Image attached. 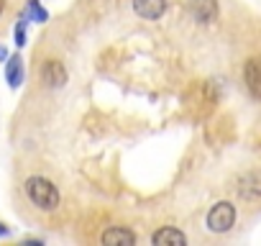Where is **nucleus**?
<instances>
[{"label":"nucleus","instance_id":"obj_1","mask_svg":"<svg viewBox=\"0 0 261 246\" xmlns=\"http://www.w3.org/2000/svg\"><path fill=\"white\" fill-rule=\"evenodd\" d=\"M23 187H26L29 200L36 208H41V210H57V205H59L62 198H59V190H57V185L51 180H46V177H29Z\"/></svg>","mask_w":261,"mask_h":246},{"label":"nucleus","instance_id":"obj_2","mask_svg":"<svg viewBox=\"0 0 261 246\" xmlns=\"http://www.w3.org/2000/svg\"><path fill=\"white\" fill-rule=\"evenodd\" d=\"M236 218H238L236 205L228 203V200H220V203H215V205L207 210V228H210L213 233H228V231L236 226Z\"/></svg>","mask_w":261,"mask_h":246},{"label":"nucleus","instance_id":"obj_3","mask_svg":"<svg viewBox=\"0 0 261 246\" xmlns=\"http://www.w3.org/2000/svg\"><path fill=\"white\" fill-rule=\"evenodd\" d=\"M243 82H246L248 95L261 103V59L258 57L246 59V64H243Z\"/></svg>","mask_w":261,"mask_h":246},{"label":"nucleus","instance_id":"obj_4","mask_svg":"<svg viewBox=\"0 0 261 246\" xmlns=\"http://www.w3.org/2000/svg\"><path fill=\"white\" fill-rule=\"evenodd\" d=\"M236 190H238V195H241L243 200H248V203L261 200V172L251 169V172L241 175V177H238Z\"/></svg>","mask_w":261,"mask_h":246},{"label":"nucleus","instance_id":"obj_5","mask_svg":"<svg viewBox=\"0 0 261 246\" xmlns=\"http://www.w3.org/2000/svg\"><path fill=\"white\" fill-rule=\"evenodd\" d=\"M67 67L59 62V59H46L44 67H41V80L46 82V87H64L67 85Z\"/></svg>","mask_w":261,"mask_h":246},{"label":"nucleus","instance_id":"obj_6","mask_svg":"<svg viewBox=\"0 0 261 246\" xmlns=\"http://www.w3.org/2000/svg\"><path fill=\"white\" fill-rule=\"evenodd\" d=\"M134 11L144 21H159L167 13V0H134Z\"/></svg>","mask_w":261,"mask_h":246},{"label":"nucleus","instance_id":"obj_7","mask_svg":"<svg viewBox=\"0 0 261 246\" xmlns=\"http://www.w3.org/2000/svg\"><path fill=\"white\" fill-rule=\"evenodd\" d=\"M190 13L197 23H213L218 18V0H190Z\"/></svg>","mask_w":261,"mask_h":246},{"label":"nucleus","instance_id":"obj_8","mask_svg":"<svg viewBox=\"0 0 261 246\" xmlns=\"http://www.w3.org/2000/svg\"><path fill=\"white\" fill-rule=\"evenodd\" d=\"M151 243H154V246H185V243H187V236H185L179 228L164 226V228H156V231L151 233Z\"/></svg>","mask_w":261,"mask_h":246},{"label":"nucleus","instance_id":"obj_9","mask_svg":"<svg viewBox=\"0 0 261 246\" xmlns=\"http://www.w3.org/2000/svg\"><path fill=\"white\" fill-rule=\"evenodd\" d=\"M102 243H108V246H134L136 233L123 228V226H113V228L102 231Z\"/></svg>","mask_w":261,"mask_h":246},{"label":"nucleus","instance_id":"obj_10","mask_svg":"<svg viewBox=\"0 0 261 246\" xmlns=\"http://www.w3.org/2000/svg\"><path fill=\"white\" fill-rule=\"evenodd\" d=\"M6 80H8V87L11 90H18L21 82H23V59L18 54L8 57L6 59Z\"/></svg>","mask_w":261,"mask_h":246},{"label":"nucleus","instance_id":"obj_11","mask_svg":"<svg viewBox=\"0 0 261 246\" xmlns=\"http://www.w3.org/2000/svg\"><path fill=\"white\" fill-rule=\"evenodd\" d=\"M26 21H36V23H46L49 21V11L39 3V0H26V8L21 13Z\"/></svg>","mask_w":261,"mask_h":246},{"label":"nucleus","instance_id":"obj_12","mask_svg":"<svg viewBox=\"0 0 261 246\" xmlns=\"http://www.w3.org/2000/svg\"><path fill=\"white\" fill-rule=\"evenodd\" d=\"M26 29H29V21H26V18L21 16V18H18V23H16V29H13V36H16V46H23V44H26V36H29V34H26Z\"/></svg>","mask_w":261,"mask_h":246},{"label":"nucleus","instance_id":"obj_13","mask_svg":"<svg viewBox=\"0 0 261 246\" xmlns=\"http://www.w3.org/2000/svg\"><path fill=\"white\" fill-rule=\"evenodd\" d=\"M0 236H11V228L6 223H0Z\"/></svg>","mask_w":261,"mask_h":246},{"label":"nucleus","instance_id":"obj_14","mask_svg":"<svg viewBox=\"0 0 261 246\" xmlns=\"http://www.w3.org/2000/svg\"><path fill=\"white\" fill-rule=\"evenodd\" d=\"M0 59H8V49L6 46H0Z\"/></svg>","mask_w":261,"mask_h":246},{"label":"nucleus","instance_id":"obj_15","mask_svg":"<svg viewBox=\"0 0 261 246\" xmlns=\"http://www.w3.org/2000/svg\"><path fill=\"white\" fill-rule=\"evenodd\" d=\"M3 11H6V0H0V16H3Z\"/></svg>","mask_w":261,"mask_h":246}]
</instances>
